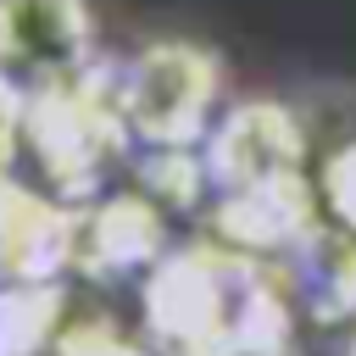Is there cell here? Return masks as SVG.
<instances>
[{
    "label": "cell",
    "instance_id": "cell-1",
    "mask_svg": "<svg viewBox=\"0 0 356 356\" xmlns=\"http://www.w3.org/2000/svg\"><path fill=\"white\" fill-rule=\"evenodd\" d=\"M145 312L172 356H289L295 312L256 250L184 245L156 261Z\"/></svg>",
    "mask_w": 356,
    "mask_h": 356
},
{
    "label": "cell",
    "instance_id": "cell-2",
    "mask_svg": "<svg viewBox=\"0 0 356 356\" xmlns=\"http://www.w3.org/2000/svg\"><path fill=\"white\" fill-rule=\"evenodd\" d=\"M222 61L195 39H156L117 67V106L134 139L150 150H189L217 106Z\"/></svg>",
    "mask_w": 356,
    "mask_h": 356
},
{
    "label": "cell",
    "instance_id": "cell-3",
    "mask_svg": "<svg viewBox=\"0 0 356 356\" xmlns=\"http://www.w3.org/2000/svg\"><path fill=\"white\" fill-rule=\"evenodd\" d=\"M95 67L89 0H0V72L22 89H56Z\"/></svg>",
    "mask_w": 356,
    "mask_h": 356
},
{
    "label": "cell",
    "instance_id": "cell-4",
    "mask_svg": "<svg viewBox=\"0 0 356 356\" xmlns=\"http://www.w3.org/2000/svg\"><path fill=\"white\" fill-rule=\"evenodd\" d=\"M312 145L306 128L295 122L289 106L278 100H245L234 106L217 128H206V184L222 189H245V184H267V178H289V172H312Z\"/></svg>",
    "mask_w": 356,
    "mask_h": 356
},
{
    "label": "cell",
    "instance_id": "cell-5",
    "mask_svg": "<svg viewBox=\"0 0 356 356\" xmlns=\"http://www.w3.org/2000/svg\"><path fill=\"white\" fill-rule=\"evenodd\" d=\"M278 261L317 323H356V234L345 222L317 217L312 234L295 239Z\"/></svg>",
    "mask_w": 356,
    "mask_h": 356
},
{
    "label": "cell",
    "instance_id": "cell-6",
    "mask_svg": "<svg viewBox=\"0 0 356 356\" xmlns=\"http://www.w3.org/2000/svg\"><path fill=\"white\" fill-rule=\"evenodd\" d=\"M83 245L100 267H145L161 256V217H156V206L122 195V200L100 206L95 222H83Z\"/></svg>",
    "mask_w": 356,
    "mask_h": 356
},
{
    "label": "cell",
    "instance_id": "cell-7",
    "mask_svg": "<svg viewBox=\"0 0 356 356\" xmlns=\"http://www.w3.org/2000/svg\"><path fill=\"white\" fill-rule=\"evenodd\" d=\"M317 200H323V217H334L356 234V134L317 167Z\"/></svg>",
    "mask_w": 356,
    "mask_h": 356
},
{
    "label": "cell",
    "instance_id": "cell-8",
    "mask_svg": "<svg viewBox=\"0 0 356 356\" xmlns=\"http://www.w3.org/2000/svg\"><path fill=\"white\" fill-rule=\"evenodd\" d=\"M345 356H356V339H350V350H345Z\"/></svg>",
    "mask_w": 356,
    "mask_h": 356
}]
</instances>
